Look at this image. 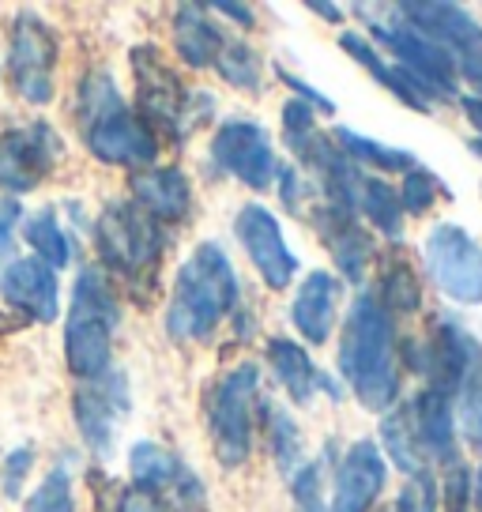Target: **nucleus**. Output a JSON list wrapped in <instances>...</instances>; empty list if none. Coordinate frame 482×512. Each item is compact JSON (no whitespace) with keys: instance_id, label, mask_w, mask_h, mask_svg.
<instances>
[{"instance_id":"dca6fc26","label":"nucleus","mask_w":482,"mask_h":512,"mask_svg":"<svg viewBox=\"0 0 482 512\" xmlns=\"http://www.w3.org/2000/svg\"><path fill=\"white\" fill-rule=\"evenodd\" d=\"M475 351H479V343L471 339L464 324L456 317L437 313L430 324V336L422 343H407V366L422 373V381H426L422 388H437L445 396H456Z\"/></svg>"},{"instance_id":"473e14b6","label":"nucleus","mask_w":482,"mask_h":512,"mask_svg":"<svg viewBox=\"0 0 482 512\" xmlns=\"http://www.w3.org/2000/svg\"><path fill=\"white\" fill-rule=\"evenodd\" d=\"M211 68H215L230 87L245 91V95H260V87H264V61H260V53L253 46L238 42V38H226L223 53L215 57Z\"/></svg>"},{"instance_id":"8fccbe9b","label":"nucleus","mask_w":482,"mask_h":512,"mask_svg":"<svg viewBox=\"0 0 482 512\" xmlns=\"http://www.w3.org/2000/svg\"><path fill=\"white\" fill-rule=\"evenodd\" d=\"M467 147H471V151H475V155L482 159V140H479V136H475V140H467Z\"/></svg>"},{"instance_id":"1a4fd4ad","label":"nucleus","mask_w":482,"mask_h":512,"mask_svg":"<svg viewBox=\"0 0 482 512\" xmlns=\"http://www.w3.org/2000/svg\"><path fill=\"white\" fill-rule=\"evenodd\" d=\"M366 34L396 57V68L415 83V91L430 106L456 98V64L434 38L418 34L403 19H366Z\"/></svg>"},{"instance_id":"4468645a","label":"nucleus","mask_w":482,"mask_h":512,"mask_svg":"<svg viewBox=\"0 0 482 512\" xmlns=\"http://www.w3.org/2000/svg\"><path fill=\"white\" fill-rule=\"evenodd\" d=\"M65 155V144L49 121H27V125L4 128L0 132V192L4 196H23L38 189L53 166Z\"/></svg>"},{"instance_id":"393cba45","label":"nucleus","mask_w":482,"mask_h":512,"mask_svg":"<svg viewBox=\"0 0 482 512\" xmlns=\"http://www.w3.org/2000/svg\"><path fill=\"white\" fill-rule=\"evenodd\" d=\"M268 366H272V377L283 384L294 403H309L317 392H321V369L313 366L309 351H302V343L283 336L268 339Z\"/></svg>"},{"instance_id":"bb28decb","label":"nucleus","mask_w":482,"mask_h":512,"mask_svg":"<svg viewBox=\"0 0 482 512\" xmlns=\"http://www.w3.org/2000/svg\"><path fill=\"white\" fill-rule=\"evenodd\" d=\"M257 418L260 426H264V437H268V452H272L275 467H279V475L290 479L298 467L306 464V445H302V426L294 422L283 403H272L264 400L257 403Z\"/></svg>"},{"instance_id":"cd10ccee","label":"nucleus","mask_w":482,"mask_h":512,"mask_svg":"<svg viewBox=\"0 0 482 512\" xmlns=\"http://www.w3.org/2000/svg\"><path fill=\"white\" fill-rule=\"evenodd\" d=\"M332 140H336L339 151H343L358 170L407 174V170H415L418 166V159L411 155V151H403V147H388V144H381V140L362 136V132H354V128H347V125H339L336 132H332Z\"/></svg>"},{"instance_id":"7c9ffc66","label":"nucleus","mask_w":482,"mask_h":512,"mask_svg":"<svg viewBox=\"0 0 482 512\" xmlns=\"http://www.w3.org/2000/svg\"><path fill=\"white\" fill-rule=\"evenodd\" d=\"M23 238L34 249V260H42L53 272H61V268L72 264V241H68V230L61 226L57 208L31 211L27 223H23Z\"/></svg>"},{"instance_id":"4be33fe9","label":"nucleus","mask_w":482,"mask_h":512,"mask_svg":"<svg viewBox=\"0 0 482 512\" xmlns=\"http://www.w3.org/2000/svg\"><path fill=\"white\" fill-rule=\"evenodd\" d=\"M411 418H415L418 448L426 464H437L452 471L460 467V445H456V415H452V396L437 388H422L411 400Z\"/></svg>"},{"instance_id":"e433bc0d","label":"nucleus","mask_w":482,"mask_h":512,"mask_svg":"<svg viewBox=\"0 0 482 512\" xmlns=\"http://www.w3.org/2000/svg\"><path fill=\"white\" fill-rule=\"evenodd\" d=\"M396 192H400L403 215H426V211L437 204V196L445 192V185L437 181L434 170H426V166L418 162L415 170H407V174H403V185Z\"/></svg>"},{"instance_id":"412c9836","label":"nucleus","mask_w":482,"mask_h":512,"mask_svg":"<svg viewBox=\"0 0 482 512\" xmlns=\"http://www.w3.org/2000/svg\"><path fill=\"white\" fill-rule=\"evenodd\" d=\"M132 204L159 226H177L193 215V181L177 166H147L129 177Z\"/></svg>"},{"instance_id":"37998d69","label":"nucleus","mask_w":482,"mask_h":512,"mask_svg":"<svg viewBox=\"0 0 482 512\" xmlns=\"http://www.w3.org/2000/svg\"><path fill=\"white\" fill-rule=\"evenodd\" d=\"M467 482H471V475H467V467H452L449 471V512H467V501H471V494H467Z\"/></svg>"},{"instance_id":"f8f14e48","label":"nucleus","mask_w":482,"mask_h":512,"mask_svg":"<svg viewBox=\"0 0 482 512\" xmlns=\"http://www.w3.org/2000/svg\"><path fill=\"white\" fill-rule=\"evenodd\" d=\"M208 174L234 177L245 189L268 192L279 177V159H275L272 136L249 121V117H230L211 136L208 151Z\"/></svg>"},{"instance_id":"ea45409f","label":"nucleus","mask_w":482,"mask_h":512,"mask_svg":"<svg viewBox=\"0 0 482 512\" xmlns=\"http://www.w3.org/2000/svg\"><path fill=\"white\" fill-rule=\"evenodd\" d=\"M31 467H34V448L31 445H19L16 452H8L4 471H0V490H4V497L23 494V482H27V475H31Z\"/></svg>"},{"instance_id":"a211bd4d","label":"nucleus","mask_w":482,"mask_h":512,"mask_svg":"<svg viewBox=\"0 0 482 512\" xmlns=\"http://www.w3.org/2000/svg\"><path fill=\"white\" fill-rule=\"evenodd\" d=\"M309 226L321 234L324 249L332 253V264L339 272V283H362L366 272H370V260L377 256V245H373V234L358 223L354 211H339L328 208V204H309L306 211Z\"/></svg>"},{"instance_id":"0eeeda50","label":"nucleus","mask_w":482,"mask_h":512,"mask_svg":"<svg viewBox=\"0 0 482 512\" xmlns=\"http://www.w3.org/2000/svg\"><path fill=\"white\" fill-rule=\"evenodd\" d=\"M257 392H260V366L241 362L215 381L208 392V433L215 460L234 471L253 456V430H257Z\"/></svg>"},{"instance_id":"a19ab883","label":"nucleus","mask_w":482,"mask_h":512,"mask_svg":"<svg viewBox=\"0 0 482 512\" xmlns=\"http://www.w3.org/2000/svg\"><path fill=\"white\" fill-rule=\"evenodd\" d=\"M275 189H279V200H283L287 211H294V215H306L309 211V185L302 181V174L294 166H279Z\"/></svg>"},{"instance_id":"7ed1b4c3","label":"nucleus","mask_w":482,"mask_h":512,"mask_svg":"<svg viewBox=\"0 0 482 512\" xmlns=\"http://www.w3.org/2000/svg\"><path fill=\"white\" fill-rule=\"evenodd\" d=\"M241 302V279L219 241H200L174 279L166 305V336L174 343H208Z\"/></svg>"},{"instance_id":"5701e85b","label":"nucleus","mask_w":482,"mask_h":512,"mask_svg":"<svg viewBox=\"0 0 482 512\" xmlns=\"http://www.w3.org/2000/svg\"><path fill=\"white\" fill-rule=\"evenodd\" d=\"M339 298H343V283L332 272H309L302 279V287L294 290V302H290V324L302 332L306 343L324 347L332 339L339 313Z\"/></svg>"},{"instance_id":"72a5a7b5","label":"nucleus","mask_w":482,"mask_h":512,"mask_svg":"<svg viewBox=\"0 0 482 512\" xmlns=\"http://www.w3.org/2000/svg\"><path fill=\"white\" fill-rule=\"evenodd\" d=\"M456 411H460V430L464 441L475 452H482V347L475 351L471 366H467L464 381L456 388Z\"/></svg>"},{"instance_id":"49530a36","label":"nucleus","mask_w":482,"mask_h":512,"mask_svg":"<svg viewBox=\"0 0 482 512\" xmlns=\"http://www.w3.org/2000/svg\"><path fill=\"white\" fill-rule=\"evenodd\" d=\"M460 106H464V117L471 121V128L479 132V140H482V95H464Z\"/></svg>"},{"instance_id":"2f4dec72","label":"nucleus","mask_w":482,"mask_h":512,"mask_svg":"<svg viewBox=\"0 0 482 512\" xmlns=\"http://www.w3.org/2000/svg\"><path fill=\"white\" fill-rule=\"evenodd\" d=\"M381 309H385L388 317L392 313H403V317H411L422 309V279H418L415 264L411 260H403V256H392L385 264V272H381V283H377V294H373Z\"/></svg>"},{"instance_id":"ddd939ff","label":"nucleus","mask_w":482,"mask_h":512,"mask_svg":"<svg viewBox=\"0 0 482 512\" xmlns=\"http://www.w3.org/2000/svg\"><path fill=\"white\" fill-rule=\"evenodd\" d=\"M422 264L434 287L460 305L482 302V245L464 226L441 223L422 245Z\"/></svg>"},{"instance_id":"6ab92c4d","label":"nucleus","mask_w":482,"mask_h":512,"mask_svg":"<svg viewBox=\"0 0 482 512\" xmlns=\"http://www.w3.org/2000/svg\"><path fill=\"white\" fill-rule=\"evenodd\" d=\"M388 460L381 456L377 441H354L336 464V486L328 512H370L373 501L385 494Z\"/></svg>"},{"instance_id":"f257e3e1","label":"nucleus","mask_w":482,"mask_h":512,"mask_svg":"<svg viewBox=\"0 0 482 512\" xmlns=\"http://www.w3.org/2000/svg\"><path fill=\"white\" fill-rule=\"evenodd\" d=\"M76 128L83 147L106 166L147 170L159 159V136L132 110L106 68H91L76 87Z\"/></svg>"},{"instance_id":"4c0bfd02","label":"nucleus","mask_w":482,"mask_h":512,"mask_svg":"<svg viewBox=\"0 0 482 512\" xmlns=\"http://www.w3.org/2000/svg\"><path fill=\"white\" fill-rule=\"evenodd\" d=\"M392 512H437V479L430 475V467L418 475H407Z\"/></svg>"},{"instance_id":"39448f33","label":"nucleus","mask_w":482,"mask_h":512,"mask_svg":"<svg viewBox=\"0 0 482 512\" xmlns=\"http://www.w3.org/2000/svg\"><path fill=\"white\" fill-rule=\"evenodd\" d=\"M121 328V302L102 268H80L65 320V362L72 377L95 381L110 369L113 336Z\"/></svg>"},{"instance_id":"20e7f679","label":"nucleus","mask_w":482,"mask_h":512,"mask_svg":"<svg viewBox=\"0 0 482 512\" xmlns=\"http://www.w3.org/2000/svg\"><path fill=\"white\" fill-rule=\"evenodd\" d=\"M132 76H136V113L155 136L185 144L189 132L200 128L215 113V95L189 91L181 76L166 64L159 46H132L129 53Z\"/></svg>"},{"instance_id":"58836bf2","label":"nucleus","mask_w":482,"mask_h":512,"mask_svg":"<svg viewBox=\"0 0 482 512\" xmlns=\"http://www.w3.org/2000/svg\"><path fill=\"white\" fill-rule=\"evenodd\" d=\"M23 219V204L16 196H0V272L16 260V226Z\"/></svg>"},{"instance_id":"9b49d317","label":"nucleus","mask_w":482,"mask_h":512,"mask_svg":"<svg viewBox=\"0 0 482 512\" xmlns=\"http://www.w3.org/2000/svg\"><path fill=\"white\" fill-rule=\"evenodd\" d=\"M61 42L46 19L19 12L8 27V83L27 106H49L57 95Z\"/></svg>"},{"instance_id":"423d86ee","label":"nucleus","mask_w":482,"mask_h":512,"mask_svg":"<svg viewBox=\"0 0 482 512\" xmlns=\"http://www.w3.org/2000/svg\"><path fill=\"white\" fill-rule=\"evenodd\" d=\"M95 249L106 272L121 275L132 290L147 294L159 287L166 226L144 215L132 200H110L95 219Z\"/></svg>"},{"instance_id":"09e8293b","label":"nucleus","mask_w":482,"mask_h":512,"mask_svg":"<svg viewBox=\"0 0 482 512\" xmlns=\"http://www.w3.org/2000/svg\"><path fill=\"white\" fill-rule=\"evenodd\" d=\"M471 501L479 505V512H482V467L475 471V490H471Z\"/></svg>"},{"instance_id":"a878e982","label":"nucleus","mask_w":482,"mask_h":512,"mask_svg":"<svg viewBox=\"0 0 482 512\" xmlns=\"http://www.w3.org/2000/svg\"><path fill=\"white\" fill-rule=\"evenodd\" d=\"M339 49H347V57L362 64V68H366V72H370L373 80L381 83L385 91H392V95L400 98L403 106H411V110H418V113H430V110H434V106H430V102H426V98H422L415 91V83L407 80L400 68H396V64H388L385 57H381V49L373 46L366 34L343 31V34H339Z\"/></svg>"},{"instance_id":"f704fd0d","label":"nucleus","mask_w":482,"mask_h":512,"mask_svg":"<svg viewBox=\"0 0 482 512\" xmlns=\"http://www.w3.org/2000/svg\"><path fill=\"white\" fill-rule=\"evenodd\" d=\"M23 512H76V494H72V475L68 467H53L46 471V479L31 490V497L23 501Z\"/></svg>"},{"instance_id":"a18cd8bd","label":"nucleus","mask_w":482,"mask_h":512,"mask_svg":"<svg viewBox=\"0 0 482 512\" xmlns=\"http://www.w3.org/2000/svg\"><path fill=\"white\" fill-rule=\"evenodd\" d=\"M110 512H155L151 505H147L144 497H136L132 490H117V497H113Z\"/></svg>"},{"instance_id":"6e6552de","label":"nucleus","mask_w":482,"mask_h":512,"mask_svg":"<svg viewBox=\"0 0 482 512\" xmlns=\"http://www.w3.org/2000/svg\"><path fill=\"white\" fill-rule=\"evenodd\" d=\"M129 490L155 512H208L204 479L159 441H136L129 448Z\"/></svg>"},{"instance_id":"2eb2a0df","label":"nucleus","mask_w":482,"mask_h":512,"mask_svg":"<svg viewBox=\"0 0 482 512\" xmlns=\"http://www.w3.org/2000/svg\"><path fill=\"white\" fill-rule=\"evenodd\" d=\"M132 411L129 377L121 369H106L95 381H80L76 396H72V418L80 430L83 445L95 456H110L117 430L125 426Z\"/></svg>"},{"instance_id":"9d476101","label":"nucleus","mask_w":482,"mask_h":512,"mask_svg":"<svg viewBox=\"0 0 482 512\" xmlns=\"http://www.w3.org/2000/svg\"><path fill=\"white\" fill-rule=\"evenodd\" d=\"M396 16L418 34L434 38L456 64V80H467L482 95V23L449 0H403Z\"/></svg>"},{"instance_id":"f03ea898","label":"nucleus","mask_w":482,"mask_h":512,"mask_svg":"<svg viewBox=\"0 0 482 512\" xmlns=\"http://www.w3.org/2000/svg\"><path fill=\"white\" fill-rule=\"evenodd\" d=\"M396 328L370 290L358 294L339 332V377L366 411H392L400 396L396 373Z\"/></svg>"},{"instance_id":"b1692460","label":"nucleus","mask_w":482,"mask_h":512,"mask_svg":"<svg viewBox=\"0 0 482 512\" xmlns=\"http://www.w3.org/2000/svg\"><path fill=\"white\" fill-rule=\"evenodd\" d=\"M223 46L226 34L219 31L215 19H208L204 4H181V8H174V49L189 68H211L215 57L223 53Z\"/></svg>"},{"instance_id":"c756f323","label":"nucleus","mask_w":482,"mask_h":512,"mask_svg":"<svg viewBox=\"0 0 482 512\" xmlns=\"http://www.w3.org/2000/svg\"><path fill=\"white\" fill-rule=\"evenodd\" d=\"M358 215H366V223L385 234V238L400 241L403 238V204L400 192L388 185L385 177L362 174L358 181Z\"/></svg>"},{"instance_id":"c9c22d12","label":"nucleus","mask_w":482,"mask_h":512,"mask_svg":"<svg viewBox=\"0 0 482 512\" xmlns=\"http://www.w3.org/2000/svg\"><path fill=\"white\" fill-rule=\"evenodd\" d=\"M324 464H328V445H324L321 460H306L290 475L294 512H328V501H324Z\"/></svg>"},{"instance_id":"c85d7f7f","label":"nucleus","mask_w":482,"mask_h":512,"mask_svg":"<svg viewBox=\"0 0 482 512\" xmlns=\"http://www.w3.org/2000/svg\"><path fill=\"white\" fill-rule=\"evenodd\" d=\"M381 445L392 460V467H400L403 475H418L426 471V456L418 448V433H415V418H411V403H396L385 418H381Z\"/></svg>"},{"instance_id":"de8ad7c7","label":"nucleus","mask_w":482,"mask_h":512,"mask_svg":"<svg viewBox=\"0 0 482 512\" xmlns=\"http://www.w3.org/2000/svg\"><path fill=\"white\" fill-rule=\"evenodd\" d=\"M309 12L324 16L328 23H343V8L339 4H324V0H309Z\"/></svg>"},{"instance_id":"79ce46f5","label":"nucleus","mask_w":482,"mask_h":512,"mask_svg":"<svg viewBox=\"0 0 482 512\" xmlns=\"http://www.w3.org/2000/svg\"><path fill=\"white\" fill-rule=\"evenodd\" d=\"M272 68H275V76H279V80H283V83L290 87V91H294V98H298V102H306V106H313L317 113H336V102H332V98H324L321 91H317V87H309V83L302 80V76H294V72H287L283 64H272Z\"/></svg>"},{"instance_id":"aec40b11","label":"nucleus","mask_w":482,"mask_h":512,"mask_svg":"<svg viewBox=\"0 0 482 512\" xmlns=\"http://www.w3.org/2000/svg\"><path fill=\"white\" fill-rule=\"evenodd\" d=\"M0 298L31 324H49L61 313V283L57 272L34 256H16L0 272Z\"/></svg>"},{"instance_id":"f3484780","label":"nucleus","mask_w":482,"mask_h":512,"mask_svg":"<svg viewBox=\"0 0 482 512\" xmlns=\"http://www.w3.org/2000/svg\"><path fill=\"white\" fill-rule=\"evenodd\" d=\"M234 234H238L241 249L249 256V264L272 290H287L298 275V256L290 253L283 226L264 204H245L234 215Z\"/></svg>"},{"instance_id":"c03bdc74","label":"nucleus","mask_w":482,"mask_h":512,"mask_svg":"<svg viewBox=\"0 0 482 512\" xmlns=\"http://www.w3.org/2000/svg\"><path fill=\"white\" fill-rule=\"evenodd\" d=\"M211 12H219V16H230L234 23H241V27H253V23H257L253 8H249V4H234V0H215V4H211Z\"/></svg>"}]
</instances>
